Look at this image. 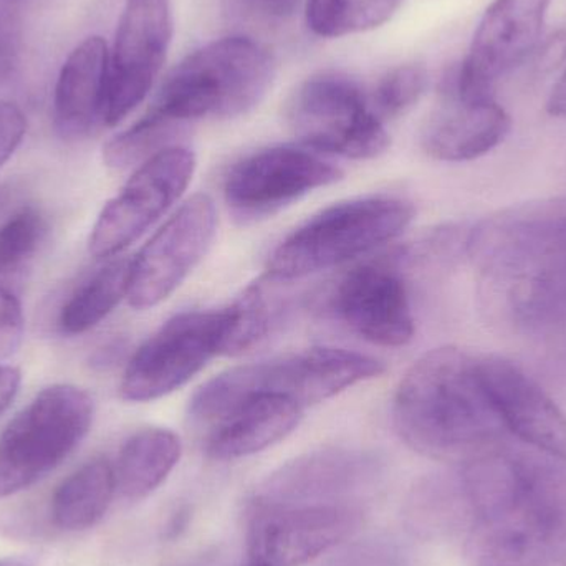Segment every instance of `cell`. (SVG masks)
I'll return each instance as SVG.
<instances>
[{"label":"cell","instance_id":"1","mask_svg":"<svg viewBox=\"0 0 566 566\" xmlns=\"http://www.w3.org/2000/svg\"><path fill=\"white\" fill-rule=\"evenodd\" d=\"M465 259L492 328L538 342L566 335V198L512 206L469 226Z\"/></svg>","mask_w":566,"mask_h":566},{"label":"cell","instance_id":"2","mask_svg":"<svg viewBox=\"0 0 566 566\" xmlns=\"http://www.w3.org/2000/svg\"><path fill=\"white\" fill-rule=\"evenodd\" d=\"M471 566H566V464L502 444L462 464Z\"/></svg>","mask_w":566,"mask_h":566},{"label":"cell","instance_id":"3","mask_svg":"<svg viewBox=\"0 0 566 566\" xmlns=\"http://www.w3.org/2000/svg\"><path fill=\"white\" fill-rule=\"evenodd\" d=\"M482 355L442 346L422 355L396 389L392 424L419 454L465 462L509 434L482 373Z\"/></svg>","mask_w":566,"mask_h":566},{"label":"cell","instance_id":"4","mask_svg":"<svg viewBox=\"0 0 566 566\" xmlns=\"http://www.w3.org/2000/svg\"><path fill=\"white\" fill-rule=\"evenodd\" d=\"M275 60L258 40L222 36L186 56L149 108L182 125L229 119L258 108L274 85Z\"/></svg>","mask_w":566,"mask_h":566},{"label":"cell","instance_id":"5","mask_svg":"<svg viewBox=\"0 0 566 566\" xmlns=\"http://www.w3.org/2000/svg\"><path fill=\"white\" fill-rule=\"evenodd\" d=\"M382 373L385 365L363 353L303 349L221 373L192 396L189 416L196 424L211 428L252 395L285 396L305 409Z\"/></svg>","mask_w":566,"mask_h":566},{"label":"cell","instance_id":"6","mask_svg":"<svg viewBox=\"0 0 566 566\" xmlns=\"http://www.w3.org/2000/svg\"><path fill=\"white\" fill-rule=\"evenodd\" d=\"M415 218V208L396 196H365L323 209L277 245L269 275L296 281L338 268L398 238Z\"/></svg>","mask_w":566,"mask_h":566},{"label":"cell","instance_id":"7","mask_svg":"<svg viewBox=\"0 0 566 566\" xmlns=\"http://www.w3.org/2000/svg\"><path fill=\"white\" fill-rule=\"evenodd\" d=\"M95 418L90 392L52 385L13 416L0 434V501L59 468L88 434Z\"/></svg>","mask_w":566,"mask_h":566},{"label":"cell","instance_id":"8","mask_svg":"<svg viewBox=\"0 0 566 566\" xmlns=\"http://www.w3.org/2000/svg\"><path fill=\"white\" fill-rule=\"evenodd\" d=\"M286 123L305 148L352 159H373L389 148L385 123L368 93L348 75L322 72L296 86Z\"/></svg>","mask_w":566,"mask_h":566},{"label":"cell","instance_id":"9","mask_svg":"<svg viewBox=\"0 0 566 566\" xmlns=\"http://www.w3.org/2000/svg\"><path fill=\"white\" fill-rule=\"evenodd\" d=\"M226 310L172 316L129 358L119 392L129 402L163 398L191 381L214 356L222 355Z\"/></svg>","mask_w":566,"mask_h":566},{"label":"cell","instance_id":"10","mask_svg":"<svg viewBox=\"0 0 566 566\" xmlns=\"http://www.w3.org/2000/svg\"><path fill=\"white\" fill-rule=\"evenodd\" d=\"M552 0H494L485 10L468 55L441 86L464 99L495 98V82L532 59L542 42Z\"/></svg>","mask_w":566,"mask_h":566},{"label":"cell","instance_id":"11","mask_svg":"<svg viewBox=\"0 0 566 566\" xmlns=\"http://www.w3.org/2000/svg\"><path fill=\"white\" fill-rule=\"evenodd\" d=\"M195 171V153L185 146H172L138 166L99 212L90 234V254L95 259L122 254L185 195Z\"/></svg>","mask_w":566,"mask_h":566},{"label":"cell","instance_id":"12","mask_svg":"<svg viewBox=\"0 0 566 566\" xmlns=\"http://www.w3.org/2000/svg\"><path fill=\"white\" fill-rule=\"evenodd\" d=\"M342 176L338 166L305 146H272L232 166L226 178V205L238 221L254 222L277 214Z\"/></svg>","mask_w":566,"mask_h":566},{"label":"cell","instance_id":"13","mask_svg":"<svg viewBox=\"0 0 566 566\" xmlns=\"http://www.w3.org/2000/svg\"><path fill=\"white\" fill-rule=\"evenodd\" d=\"M171 0H126L109 50L103 126L122 123L151 92L171 46Z\"/></svg>","mask_w":566,"mask_h":566},{"label":"cell","instance_id":"14","mask_svg":"<svg viewBox=\"0 0 566 566\" xmlns=\"http://www.w3.org/2000/svg\"><path fill=\"white\" fill-rule=\"evenodd\" d=\"M218 212L209 196L185 202L132 259L128 298L136 310L165 302L205 259L214 241Z\"/></svg>","mask_w":566,"mask_h":566},{"label":"cell","instance_id":"15","mask_svg":"<svg viewBox=\"0 0 566 566\" xmlns=\"http://www.w3.org/2000/svg\"><path fill=\"white\" fill-rule=\"evenodd\" d=\"M363 524L361 505H251L248 551L252 564L302 566L348 541Z\"/></svg>","mask_w":566,"mask_h":566},{"label":"cell","instance_id":"16","mask_svg":"<svg viewBox=\"0 0 566 566\" xmlns=\"http://www.w3.org/2000/svg\"><path fill=\"white\" fill-rule=\"evenodd\" d=\"M381 464L358 449H319L286 462L269 475L258 491L255 505H361L378 484Z\"/></svg>","mask_w":566,"mask_h":566},{"label":"cell","instance_id":"17","mask_svg":"<svg viewBox=\"0 0 566 566\" xmlns=\"http://www.w3.org/2000/svg\"><path fill=\"white\" fill-rule=\"evenodd\" d=\"M333 313L356 335L399 348L415 336L408 282L398 262H366L349 271L332 295Z\"/></svg>","mask_w":566,"mask_h":566},{"label":"cell","instance_id":"18","mask_svg":"<svg viewBox=\"0 0 566 566\" xmlns=\"http://www.w3.org/2000/svg\"><path fill=\"white\" fill-rule=\"evenodd\" d=\"M482 373L509 434L566 464V416L511 359L482 355Z\"/></svg>","mask_w":566,"mask_h":566},{"label":"cell","instance_id":"19","mask_svg":"<svg viewBox=\"0 0 566 566\" xmlns=\"http://www.w3.org/2000/svg\"><path fill=\"white\" fill-rule=\"evenodd\" d=\"M511 128V116L497 99H464L441 88L438 106L422 126L421 146L438 161H472L497 148Z\"/></svg>","mask_w":566,"mask_h":566},{"label":"cell","instance_id":"20","mask_svg":"<svg viewBox=\"0 0 566 566\" xmlns=\"http://www.w3.org/2000/svg\"><path fill=\"white\" fill-rule=\"evenodd\" d=\"M109 50L102 36H88L72 50L53 90V126L65 142H80L103 126Z\"/></svg>","mask_w":566,"mask_h":566},{"label":"cell","instance_id":"21","mask_svg":"<svg viewBox=\"0 0 566 566\" xmlns=\"http://www.w3.org/2000/svg\"><path fill=\"white\" fill-rule=\"evenodd\" d=\"M302 416V406L285 396H249L209 428L206 451L216 461L258 454L285 439Z\"/></svg>","mask_w":566,"mask_h":566},{"label":"cell","instance_id":"22","mask_svg":"<svg viewBox=\"0 0 566 566\" xmlns=\"http://www.w3.org/2000/svg\"><path fill=\"white\" fill-rule=\"evenodd\" d=\"M181 441L169 429L148 428L126 439L116 459V491L142 501L156 491L181 459Z\"/></svg>","mask_w":566,"mask_h":566},{"label":"cell","instance_id":"23","mask_svg":"<svg viewBox=\"0 0 566 566\" xmlns=\"http://www.w3.org/2000/svg\"><path fill=\"white\" fill-rule=\"evenodd\" d=\"M116 492L115 468L96 458L70 474L52 497V518L66 532L92 528L102 521Z\"/></svg>","mask_w":566,"mask_h":566},{"label":"cell","instance_id":"24","mask_svg":"<svg viewBox=\"0 0 566 566\" xmlns=\"http://www.w3.org/2000/svg\"><path fill=\"white\" fill-rule=\"evenodd\" d=\"M129 268L132 259H115L80 283L60 308V332L78 336L98 326L128 295Z\"/></svg>","mask_w":566,"mask_h":566},{"label":"cell","instance_id":"25","mask_svg":"<svg viewBox=\"0 0 566 566\" xmlns=\"http://www.w3.org/2000/svg\"><path fill=\"white\" fill-rule=\"evenodd\" d=\"M277 285L279 279L269 275L265 281L248 286L242 295L226 308L228 323L222 355H244L274 332L285 312Z\"/></svg>","mask_w":566,"mask_h":566},{"label":"cell","instance_id":"26","mask_svg":"<svg viewBox=\"0 0 566 566\" xmlns=\"http://www.w3.org/2000/svg\"><path fill=\"white\" fill-rule=\"evenodd\" d=\"M188 132V125L166 118L159 113L148 112L125 132L113 136L103 148V161L116 171L138 168L153 156L178 145Z\"/></svg>","mask_w":566,"mask_h":566},{"label":"cell","instance_id":"27","mask_svg":"<svg viewBox=\"0 0 566 566\" xmlns=\"http://www.w3.org/2000/svg\"><path fill=\"white\" fill-rule=\"evenodd\" d=\"M402 0H306V23L325 39L365 33L385 25Z\"/></svg>","mask_w":566,"mask_h":566},{"label":"cell","instance_id":"28","mask_svg":"<svg viewBox=\"0 0 566 566\" xmlns=\"http://www.w3.org/2000/svg\"><path fill=\"white\" fill-rule=\"evenodd\" d=\"M49 235V222L33 206L13 212L0 224V283L32 264Z\"/></svg>","mask_w":566,"mask_h":566},{"label":"cell","instance_id":"29","mask_svg":"<svg viewBox=\"0 0 566 566\" xmlns=\"http://www.w3.org/2000/svg\"><path fill=\"white\" fill-rule=\"evenodd\" d=\"M428 83V70L419 63H406L389 70L368 93L373 112L382 123L399 118L422 98Z\"/></svg>","mask_w":566,"mask_h":566},{"label":"cell","instance_id":"30","mask_svg":"<svg viewBox=\"0 0 566 566\" xmlns=\"http://www.w3.org/2000/svg\"><path fill=\"white\" fill-rule=\"evenodd\" d=\"M25 332L22 303L19 296L0 283V361L15 355Z\"/></svg>","mask_w":566,"mask_h":566},{"label":"cell","instance_id":"31","mask_svg":"<svg viewBox=\"0 0 566 566\" xmlns=\"http://www.w3.org/2000/svg\"><path fill=\"white\" fill-rule=\"evenodd\" d=\"M22 55V32L19 22L9 13L0 12V88L15 73Z\"/></svg>","mask_w":566,"mask_h":566},{"label":"cell","instance_id":"32","mask_svg":"<svg viewBox=\"0 0 566 566\" xmlns=\"http://www.w3.org/2000/svg\"><path fill=\"white\" fill-rule=\"evenodd\" d=\"M27 133V118L13 103H0V168L22 145Z\"/></svg>","mask_w":566,"mask_h":566},{"label":"cell","instance_id":"33","mask_svg":"<svg viewBox=\"0 0 566 566\" xmlns=\"http://www.w3.org/2000/svg\"><path fill=\"white\" fill-rule=\"evenodd\" d=\"M534 69L538 73H551L566 62V29L557 30L548 39L542 40L535 50Z\"/></svg>","mask_w":566,"mask_h":566},{"label":"cell","instance_id":"34","mask_svg":"<svg viewBox=\"0 0 566 566\" xmlns=\"http://www.w3.org/2000/svg\"><path fill=\"white\" fill-rule=\"evenodd\" d=\"M22 385V373L10 365H0V416L15 401Z\"/></svg>","mask_w":566,"mask_h":566},{"label":"cell","instance_id":"35","mask_svg":"<svg viewBox=\"0 0 566 566\" xmlns=\"http://www.w3.org/2000/svg\"><path fill=\"white\" fill-rule=\"evenodd\" d=\"M252 9L271 19H286L295 13L300 0H248Z\"/></svg>","mask_w":566,"mask_h":566},{"label":"cell","instance_id":"36","mask_svg":"<svg viewBox=\"0 0 566 566\" xmlns=\"http://www.w3.org/2000/svg\"><path fill=\"white\" fill-rule=\"evenodd\" d=\"M547 112L557 118H566V70L548 96Z\"/></svg>","mask_w":566,"mask_h":566},{"label":"cell","instance_id":"37","mask_svg":"<svg viewBox=\"0 0 566 566\" xmlns=\"http://www.w3.org/2000/svg\"><path fill=\"white\" fill-rule=\"evenodd\" d=\"M245 566H262V565H258V564H252V562H251V564H249V565H245Z\"/></svg>","mask_w":566,"mask_h":566},{"label":"cell","instance_id":"38","mask_svg":"<svg viewBox=\"0 0 566 566\" xmlns=\"http://www.w3.org/2000/svg\"><path fill=\"white\" fill-rule=\"evenodd\" d=\"M0 201H2V195H0Z\"/></svg>","mask_w":566,"mask_h":566}]
</instances>
